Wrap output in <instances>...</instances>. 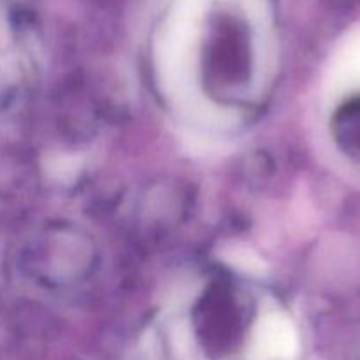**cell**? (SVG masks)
I'll return each mask as SVG.
<instances>
[{
	"label": "cell",
	"mask_w": 360,
	"mask_h": 360,
	"mask_svg": "<svg viewBox=\"0 0 360 360\" xmlns=\"http://www.w3.org/2000/svg\"><path fill=\"white\" fill-rule=\"evenodd\" d=\"M295 352V334L285 315L269 313L253 329L248 355L252 360H288Z\"/></svg>",
	"instance_id": "obj_1"
},
{
	"label": "cell",
	"mask_w": 360,
	"mask_h": 360,
	"mask_svg": "<svg viewBox=\"0 0 360 360\" xmlns=\"http://www.w3.org/2000/svg\"><path fill=\"white\" fill-rule=\"evenodd\" d=\"M336 129L345 150L360 162V97L352 98L340 109Z\"/></svg>",
	"instance_id": "obj_2"
}]
</instances>
